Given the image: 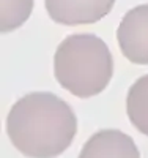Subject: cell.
<instances>
[{
  "label": "cell",
  "mask_w": 148,
  "mask_h": 158,
  "mask_svg": "<svg viewBox=\"0 0 148 158\" xmlns=\"http://www.w3.org/2000/svg\"><path fill=\"white\" fill-rule=\"evenodd\" d=\"M54 22L63 25L95 24L107 16L115 0H44Z\"/></svg>",
  "instance_id": "obj_4"
},
{
  "label": "cell",
  "mask_w": 148,
  "mask_h": 158,
  "mask_svg": "<svg viewBox=\"0 0 148 158\" xmlns=\"http://www.w3.org/2000/svg\"><path fill=\"white\" fill-rule=\"evenodd\" d=\"M79 158H140L134 139L120 130H101L93 135Z\"/></svg>",
  "instance_id": "obj_5"
},
{
  "label": "cell",
  "mask_w": 148,
  "mask_h": 158,
  "mask_svg": "<svg viewBox=\"0 0 148 158\" xmlns=\"http://www.w3.org/2000/svg\"><path fill=\"white\" fill-rule=\"evenodd\" d=\"M33 0H0V30L11 32L29 19Z\"/></svg>",
  "instance_id": "obj_7"
},
{
  "label": "cell",
  "mask_w": 148,
  "mask_h": 158,
  "mask_svg": "<svg viewBox=\"0 0 148 158\" xmlns=\"http://www.w3.org/2000/svg\"><path fill=\"white\" fill-rule=\"evenodd\" d=\"M123 56L139 65H148V3L129 10L117 29Z\"/></svg>",
  "instance_id": "obj_3"
},
{
  "label": "cell",
  "mask_w": 148,
  "mask_h": 158,
  "mask_svg": "<svg viewBox=\"0 0 148 158\" xmlns=\"http://www.w3.org/2000/svg\"><path fill=\"white\" fill-rule=\"evenodd\" d=\"M126 111L131 123L148 136V74L134 82L126 97Z\"/></svg>",
  "instance_id": "obj_6"
},
{
  "label": "cell",
  "mask_w": 148,
  "mask_h": 158,
  "mask_svg": "<svg viewBox=\"0 0 148 158\" xmlns=\"http://www.w3.org/2000/svg\"><path fill=\"white\" fill-rule=\"evenodd\" d=\"M6 133L25 156L55 158L71 146L77 133V118L60 97L50 92H32L13 104Z\"/></svg>",
  "instance_id": "obj_1"
},
{
  "label": "cell",
  "mask_w": 148,
  "mask_h": 158,
  "mask_svg": "<svg viewBox=\"0 0 148 158\" xmlns=\"http://www.w3.org/2000/svg\"><path fill=\"white\" fill-rule=\"evenodd\" d=\"M58 84L79 98L95 97L109 85L114 59L106 41L93 33H74L58 44L54 56Z\"/></svg>",
  "instance_id": "obj_2"
}]
</instances>
